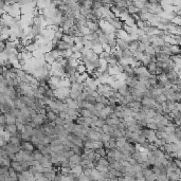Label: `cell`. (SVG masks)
Returning <instances> with one entry per match:
<instances>
[{
    "label": "cell",
    "instance_id": "cell-1",
    "mask_svg": "<svg viewBox=\"0 0 181 181\" xmlns=\"http://www.w3.org/2000/svg\"><path fill=\"white\" fill-rule=\"evenodd\" d=\"M106 21H108L109 23H110V26H112L113 28H115V30H122L123 28H124V26H125V23H124V21H123L120 17H112V18H106Z\"/></svg>",
    "mask_w": 181,
    "mask_h": 181
},
{
    "label": "cell",
    "instance_id": "cell-2",
    "mask_svg": "<svg viewBox=\"0 0 181 181\" xmlns=\"http://www.w3.org/2000/svg\"><path fill=\"white\" fill-rule=\"evenodd\" d=\"M47 122V117L46 115H41V113H37L35 117L32 118V127H37V126H43Z\"/></svg>",
    "mask_w": 181,
    "mask_h": 181
},
{
    "label": "cell",
    "instance_id": "cell-3",
    "mask_svg": "<svg viewBox=\"0 0 181 181\" xmlns=\"http://www.w3.org/2000/svg\"><path fill=\"white\" fill-rule=\"evenodd\" d=\"M21 150L33 154V152L35 150V147H34L33 144H32L31 142H22V144H21Z\"/></svg>",
    "mask_w": 181,
    "mask_h": 181
},
{
    "label": "cell",
    "instance_id": "cell-4",
    "mask_svg": "<svg viewBox=\"0 0 181 181\" xmlns=\"http://www.w3.org/2000/svg\"><path fill=\"white\" fill-rule=\"evenodd\" d=\"M11 168H13L14 171L17 172L18 174L24 172L23 171V167H22V165H21V163L18 161H15V160H13V161L11 162Z\"/></svg>",
    "mask_w": 181,
    "mask_h": 181
},
{
    "label": "cell",
    "instance_id": "cell-5",
    "mask_svg": "<svg viewBox=\"0 0 181 181\" xmlns=\"http://www.w3.org/2000/svg\"><path fill=\"white\" fill-rule=\"evenodd\" d=\"M65 103H66L67 106H68L70 109L76 110V109L79 108V102H77V100H72V99H70V98H68V99L65 101Z\"/></svg>",
    "mask_w": 181,
    "mask_h": 181
},
{
    "label": "cell",
    "instance_id": "cell-6",
    "mask_svg": "<svg viewBox=\"0 0 181 181\" xmlns=\"http://www.w3.org/2000/svg\"><path fill=\"white\" fill-rule=\"evenodd\" d=\"M83 92H84V91H81V90H77V89L70 88L69 98L72 100H79V98L81 96V94H82Z\"/></svg>",
    "mask_w": 181,
    "mask_h": 181
},
{
    "label": "cell",
    "instance_id": "cell-7",
    "mask_svg": "<svg viewBox=\"0 0 181 181\" xmlns=\"http://www.w3.org/2000/svg\"><path fill=\"white\" fill-rule=\"evenodd\" d=\"M129 49L132 50V52L139 51V49H140V41H139V39L129 40Z\"/></svg>",
    "mask_w": 181,
    "mask_h": 181
},
{
    "label": "cell",
    "instance_id": "cell-8",
    "mask_svg": "<svg viewBox=\"0 0 181 181\" xmlns=\"http://www.w3.org/2000/svg\"><path fill=\"white\" fill-rule=\"evenodd\" d=\"M86 26H87L91 32H98L100 30V28H101L99 22H93V21H87Z\"/></svg>",
    "mask_w": 181,
    "mask_h": 181
},
{
    "label": "cell",
    "instance_id": "cell-9",
    "mask_svg": "<svg viewBox=\"0 0 181 181\" xmlns=\"http://www.w3.org/2000/svg\"><path fill=\"white\" fill-rule=\"evenodd\" d=\"M4 130H5L7 134H10V136H14L18 134V128H17L16 124H14V125H7V127H5Z\"/></svg>",
    "mask_w": 181,
    "mask_h": 181
},
{
    "label": "cell",
    "instance_id": "cell-10",
    "mask_svg": "<svg viewBox=\"0 0 181 181\" xmlns=\"http://www.w3.org/2000/svg\"><path fill=\"white\" fill-rule=\"evenodd\" d=\"M146 69H147V71L149 72L150 75H156L157 70H158V66H157V64L153 62V63H150L147 67H146Z\"/></svg>",
    "mask_w": 181,
    "mask_h": 181
},
{
    "label": "cell",
    "instance_id": "cell-11",
    "mask_svg": "<svg viewBox=\"0 0 181 181\" xmlns=\"http://www.w3.org/2000/svg\"><path fill=\"white\" fill-rule=\"evenodd\" d=\"M167 178H168V181H180L181 180L180 176H179L176 172H172V171H168Z\"/></svg>",
    "mask_w": 181,
    "mask_h": 181
},
{
    "label": "cell",
    "instance_id": "cell-12",
    "mask_svg": "<svg viewBox=\"0 0 181 181\" xmlns=\"http://www.w3.org/2000/svg\"><path fill=\"white\" fill-rule=\"evenodd\" d=\"M43 59H45V62L48 63L49 65H53V64L56 62V58L52 55V54H51V52H47L46 54H45Z\"/></svg>",
    "mask_w": 181,
    "mask_h": 181
},
{
    "label": "cell",
    "instance_id": "cell-13",
    "mask_svg": "<svg viewBox=\"0 0 181 181\" xmlns=\"http://www.w3.org/2000/svg\"><path fill=\"white\" fill-rule=\"evenodd\" d=\"M69 83L72 85V84H75V83H79L81 82V74L79 73H75V74H72V75H70L67 77Z\"/></svg>",
    "mask_w": 181,
    "mask_h": 181
},
{
    "label": "cell",
    "instance_id": "cell-14",
    "mask_svg": "<svg viewBox=\"0 0 181 181\" xmlns=\"http://www.w3.org/2000/svg\"><path fill=\"white\" fill-rule=\"evenodd\" d=\"M121 58H124V59H134V52H132L130 49L123 50L122 55H121Z\"/></svg>",
    "mask_w": 181,
    "mask_h": 181
},
{
    "label": "cell",
    "instance_id": "cell-15",
    "mask_svg": "<svg viewBox=\"0 0 181 181\" xmlns=\"http://www.w3.org/2000/svg\"><path fill=\"white\" fill-rule=\"evenodd\" d=\"M33 157H34V159H35L37 162H38V164H40L45 156L43 155V153L40 152V150H38V149H35V150L33 152Z\"/></svg>",
    "mask_w": 181,
    "mask_h": 181
},
{
    "label": "cell",
    "instance_id": "cell-16",
    "mask_svg": "<svg viewBox=\"0 0 181 181\" xmlns=\"http://www.w3.org/2000/svg\"><path fill=\"white\" fill-rule=\"evenodd\" d=\"M118 47L122 50L129 49V40L126 39H118Z\"/></svg>",
    "mask_w": 181,
    "mask_h": 181
},
{
    "label": "cell",
    "instance_id": "cell-17",
    "mask_svg": "<svg viewBox=\"0 0 181 181\" xmlns=\"http://www.w3.org/2000/svg\"><path fill=\"white\" fill-rule=\"evenodd\" d=\"M17 122V118L15 115H13L12 113L7 115V125H14Z\"/></svg>",
    "mask_w": 181,
    "mask_h": 181
},
{
    "label": "cell",
    "instance_id": "cell-18",
    "mask_svg": "<svg viewBox=\"0 0 181 181\" xmlns=\"http://www.w3.org/2000/svg\"><path fill=\"white\" fill-rule=\"evenodd\" d=\"M127 10H128V13L130 14V15H136V14L140 13V10H139L138 7H136L135 4H134V2H132V3L130 4L128 7H127Z\"/></svg>",
    "mask_w": 181,
    "mask_h": 181
},
{
    "label": "cell",
    "instance_id": "cell-19",
    "mask_svg": "<svg viewBox=\"0 0 181 181\" xmlns=\"http://www.w3.org/2000/svg\"><path fill=\"white\" fill-rule=\"evenodd\" d=\"M47 119L49 120V121H51V122H56V120L59 118V115H57L56 113H54L53 111H48V113H47Z\"/></svg>",
    "mask_w": 181,
    "mask_h": 181
},
{
    "label": "cell",
    "instance_id": "cell-20",
    "mask_svg": "<svg viewBox=\"0 0 181 181\" xmlns=\"http://www.w3.org/2000/svg\"><path fill=\"white\" fill-rule=\"evenodd\" d=\"M86 41H87V39H86L85 36H83V35H81V36H76L75 38H74V43H75V45H82V46H84Z\"/></svg>",
    "mask_w": 181,
    "mask_h": 181
},
{
    "label": "cell",
    "instance_id": "cell-21",
    "mask_svg": "<svg viewBox=\"0 0 181 181\" xmlns=\"http://www.w3.org/2000/svg\"><path fill=\"white\" fill-rule=\"evenodd\" d=\"M11 162H12V160H10V159L0 157V166H9V167H11Z\"/></svg>",
    "mask_w": 181,
    "mask_h": 181
},
{
    "label": "cell",
    "instance_id": "cell-22",
    "mask_svg": "<svg viewBox=\"0 0 181 181\" xmlns=\"http://www.w3.org/2000/svg\"><path fill=\"white\" fill-rule=\"evenodd\" d=\"M96 103H101V104H103V105L107 106L108 105V99H107L106 96H96Z\"/></svg>",
    "mask_w": 181,
    "mask_h": 181
},
{
    "label": "cell",
    "instance_id": "cell-23",
    "mask_svg": "<svg viewBox=\"0 0 181 181\" xmlns=\"http://www.w3.org/2000/svg\"><path fill=\"white\" fill-rule=\"evenodd\" d=\"M84 148H85L86 150H94V145H93V142L92 141H86L84 143Z\"/></svg>",
    "mask_w": 181,
    "mask_h": 181
},
{
    "label": "cell",
    "instance_id": "cell-24",
    "mask_svg": "<svg viewBox=\"0 0 181 181\" xmlns=\"http://www.w3.org/2000/svg\"><path fill=\"white\" fill-rule=\"evenodd\" d=\"M102 130H103V132H104V134H106V135H111L112 132H113V130H115V129L112 128L111 126H108V125H104L102 127Z\"/></svg>",
    "mask_w": 181,
    "mask_h": 181
},
{
    "label": "cell",
    "instance_id": "cell-25",
    "mask_svg": "<svg viewBox=\"0 0 181 181\" xmlns=\"http://www.w3.org/2000/svg\"><path fill=\"white\" fill-rule=\"evenodd\" d=\"M108 148L109 150H113V149H118V145H117V141L113 139H110V141L108 142Z\"/></svg>",
    "mask_w": 181,
    "mask_h": 181
},
{
    "label": "cell",
    "instance_id": "cell-26",
    "mask_svg": "<svg viewBox=\"0 0 181 181\" xmlns=\"http://www.w3.org/2000/svg\"><path fill=\"white\" fill-rule=\"evenodd\" d=\"M21 138H22V142H31L33 136L29 135L26 132H21Z\"/></svg>",
    "mask_w": 181,
    "mask_h": 181
},
{
    "label": "cell",
    "instance_id": "cell-27",
    "mask_svg": "<svg viewBox=\"0 0 181 181\" xmlns=\"http://www.w3.org/2000/svg\"><path fill=\"white\" fill-rule=\"evenodd\" d=\"M103 7V2L102 1H93L92 3V10L93 11H98L100 9Z\"/></svg>",
    "mask_w": 181,
    "mask_h": 181
},
{
    "label": "cell",
    "instance_id": "cell-28",
    "mask_svg": "<svg viewBox=\"0 0 181 181\" xmlns=\"http://www.w3.org/2000/svg\"><path fill=\"white\" fill-rule=\"evenodd\" d=\"M156 103H158V104H163V103H165L166 101H167V99H166V96H164V94H160L159 96H157L156 98Z\"/></svg>",
    "mask_w": 181,
    "mask_h": 181
},
{
    "label": "cell",
    "instance_id": "cell-29",
    "mask_svg": "<svg viewBox=\"0 0 181 181\" xmlns=\"http://www.w3.org/2000/svg\"><path fill=\"white\" fill-rule=\"evenodd\" d=\"M126 143H127V139L126 138H122L117 140V145H118V148H121L123 146H125Z\"/></svg>",
    "mask_w": 181,
    "mask_h": 181
},
{
    "label": "cell",
    "instance_id": "cell-30",
    "mask_svg": "<svg viewBox=\"0 0 181 181\" xmlns=\"http://www.w3.org/2000/svg\"><path fill=\"white\" fill-rule=\"evenodd\" d=\"M77 72H79L81 75L87 72V68H86V66L84 64H79V66H77Z\"/></svg>",
    "mask_w": 181,
    "mask_h": 181
},
{
    "label": "cell",
    "instance_id": "cell-31",
    "mask_svg": "<svg viewBox=\"0 0 181 181\" xmlns=\"http://www.w3.org/2000/svg\"><path fill=\"white\" fill-rule=\"evenodd\" d=\"M83 171H84V169H83V167L81 166V165H79V166H76V167H74V168L71 169V172L74 173V174H76L77 176H79L81 174H83Z\"/></svg>",
    "mask_w": 181,
    "mask_h": 181
},
{
    "label": "cell",
    "instance_id": "cell-32",
    "mask_svg": "<svg viewBox=\"0 0 181 181\" xmlns=\"http://www.w3.org/2000/svg\"><path fill=\"white\" fill-rule=\"evenodd\" d=\"M10 167L9 166H0V175H7L9 176Z\"/></svg>",
    "mask_w": 181,
    "mask_h": 181
},
{
    "label": "cell",
    "instance_id": "cell-33",
    "mask_svg": "<svg viewBox=\"0 0 181 181\" xmlns=\"http://www.w3.org/2000/svg\"><path fill=\"white\" fill-rule=\"evenodd\" d=\"M93 145H94V150H98V149L104 148V143H103V142H101V141L93 142Z\"/></svg>",
    "mask_w": 181,
    "mask_h": 181
},
{
    "label": "cell",
    "instance_id": "cell-34",
    "mask_svg": "<svg viewBox=\"0 0 181 181\" xmlns=\"http://www.w3.org/2000/svg\"><path fill=\"white\" fill-rule=\"evenodd\" d=\"M142 172H143V175H144L145 178L154 174V173H153V169H150V168H142Z\"/></svg>",
    "mask_w": 181,
    "mask_h": 181
},
{
    "label": "cell",
    "instance_id": "cell-35",
    "mask_svg": "<svg viewBox=\"0 0 181 181\" xmlns=\"http://www.w3.org/2000/svg\"><path fill=\"white\" fill-rule=\"evenodd\" d=\"M75 124H77V125H85L86 124L85 118H83V117H79V118L75 120Z\"/></svg>",
    "mask_w": 181,
    "mask_h": 181
},
{
    "label": "cell",
    "instance_id": "cell-36",
    "mask_svg": "<svg viewBox=\"0 0 181 181\" xmlns=\"http://www.w3.org/2000/svg\"><path fill=\"white\" fill-rule=\"evenodd\" d=\"M31 143L33 144L34 147L37 148V146H38V145L40 144V141H39V140H38V139L35 138V137H33V138H32V140H31Z\"/></svg>",
    "mask_w": 181,
    "mask_h": 181
},
{
    "label": "cell",
    "instance_id": "cell-37",
    "mask_svg": "<svg viewBox=\"0 0 181 181\" xmlns=\"http://www.w3.org/2000/svg\"><path fill=\"white\" fill-rule=\"evenodd\" d=\"M29 172L32 175H34V176H35L37 173H39V172H38V169H37V166H36V165H35V166H31V167H30V169H29Z\"/></svg>",
    "mask_w": 181,
    "mask_h": 181
},
{
    "label": "cell",
    "instance_id": "cell-38",
    "mask_svg": "<svg viewBox=\"0 0 181 181\" xmlns=\"http://www.w3.org/2000/svg\"><path fill=\"white\" fill-rule=\"evenodd\" d=\"M104 108H105V105H103V104H101V103H96V105H94V109L100 110V111H102Z\"/></svg>",
    "mask_w": 181,
    "mask_h": 181
},
{
    "label": "cell",
    "instance_id": "cell-39",
    "mask_svg": "<svg viewBox=\"0 0 181 181\" xmlns=\"http://www.w3.org/2000/svg\"><path fill=\"white\" fill-rule=\"evenodd\" d=\"M79 181H91V180H90V179H89V177H87L86 175L81 174L79 176Z\"/></svg>",
    "mask_w": 181,
    "mask_h": 181
},
{
    "label": "cell",
    "instance_id": "cell-40",
    "mask_svg": "<svg viewBox=\"0 0 181 181\" xmlns=\"http://www.w3.org/2000/svg\"><path fill=\"white\" fill-rule=\"evenodd\" d=\"M18 181H28V180H26V178L20 173V174H18Z\"/></svg>",
    "mask_w": 181,
    "mask_h": 181
},
{
    "label": "cell",
    "instance_id": "cell-41",
    "mask_svg": "<svg viewBox=\"0 0 181 181\" xmlns=\"http://www.w3.org/2000/svg\"><path fill=\"white\" fill-rule=\"evenodd\" d=\"M180 56H181V50H180Z\"/></svg>",
    "mask_w": 181,
    "mask_h": 181
}]
</instances>
